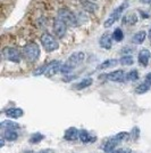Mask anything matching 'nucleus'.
Masks as SVG:
<instances>
[{
  "instance_id": "1",
  "label": "nucleus",
  "mask_w": 151,
  "mask_h": 153,
  "mask_svg": "<svg viewBox=\"0 0 151 153\" xmlns=\"http://www.w3.org/2000/svg\"><path fill=\"white\" fill-rule=\"evenodd\" d=\"M85 58V54L83 51H75L73 53L65 63L62 65V69H60V72L63 74H68L72 71L74 70L75 68H77L80 64L82 63Z\"/></svg>"
},
{
  "instance_id": "33",
  "label": "nucleus",
  "mask_w": 151,
  "mask_h": 153,
  "mask_svg": "<svg viewBox=\"0 0 151 153\" xmlns=\"http://www.w3.org/2000/svg\"><path fill=\"white\" fill-rule=\"evenodd\" d=\"M139 13H140V15L142 16V19H149V16H150L149 14H148V13H144L143 10H139Z\"/></svg>"
},
{
  "instance_id": "9",
  "label": "nucleus",
  "mask_w": 151,
  "mask_h": 153,
  "mask_svg": "<svg viewBox=\"0 0 151 153\" xmlns=\"http://www.w3.org/2000/svg\"><path fill=\"white\" fill-rule=\"evenodd\" d=\"M99 45L103 49L109 51L113 47V34L110 33H103L99 39Z\"/></svg>"
},
{
  "instance_id": "36",
  "label": "nucleus",
  "mask_w": 151,
  "mask_h": 153,
  "mask_svg": "<svg viewBox=\"0 0 151 153\" xmlns=\"http://www.w3.org/2000/svg\"><path fill=\"white\" fill-rule=\"evenodd\" d=\"M148 38L151 39V27H150V30H149V32H148Z\"/></svg>"
},
{
  "instance_id": "11",
  "label": "nucleus",
  "mask_w": 151,
  "mask_h": 153,
  "mask_svg": "<svg viewBox=\"0 0 151 153\" xmlns=\"http://www.w3.org/2000/svg\"><path fill=\"white\" fill-rule=\"evenodd\" d=\"M139 21V16L136 13L131 12V13L125 14L123 17H122V22L124 25H135Z\"/></svg>"
},
{
  "instance_id": "29",
  "label": "nucleus",
  "mask_w": 151,
  "mask_h": 153,
  "mask_svg": "<svg viewBox=\"0 0 151 153\" xmlns=\"http://www.w3.org/2000/svg\"><path fill=\"white\" fill-rule=\"evenodd\" d=\"M45 69H47V64H43V65H41L39 69H37L35 71H33V76H40V74H44V72H45Z\"/></svg>"
},
{
  "instance_id": "10",
  "label": "nucleus",
  "mask_w": 151,
  "mask_h": 153,
  "mask_svg": "<svg viewBox=\"0 0 151 153\" xmlns=\"http://www.w3.org/2000/svg\"><path fill=\"white\" fill-rule=\"evenodd\" d=\"M107 79L110 80V81H114V82H123L125 80V72L123 70H117V71H113L110 73H108Z\"/></svg>"
},
{
  "instance_id": "6",
  "label": "nucleus",
  "mask_w": 151,
  "mask_h": 153,
  "mask_svg": "<svg viewBox=\"0 0 151 153\" xmlns=\"http://www.w3.org/2000/svg\"><path fill=\"white\" fill-rule=\"evenodd\" d=\"M2 56L4 58H6L7 61L13 62V63H19L21 58H22L21 53L14 47H5L2 49Z\"/></svg>"
},
{
  "instance_id": "16",
  "label": "nucleus",
  "mask_w": 151,
  "mask_h": 153,
  "mask_svg": "<svg viewBox=\"0 0 151 153\" xmlns=\"http://www.w3.org/2000/svg\"><path fill=\"white\" fill-rule=\"evenodd\" d=\"M119 143H120V142L117 140L115 136H114V137H111V138H110L109 140H107V143L103 145V150H105V152L110 153L113 150H115V149H116V146H117Z\"/></svg>"
},
{
  "instance_id": "35",
  "label": "nucleus",
  "mask_w": 151,
  "mask_h": 153,
  "mask_svg": "<svg viewBox=\"0 0 151 153\" xmlns=\"http://www.w3.org/2000/svg\"><path fill=\"white\" fill-rule=\"evenodd\" d=\"M132 51V49L131 48H127V47H125L123 51H122V53H127V55H130V53Z\"/></svg>"
},
{
  "instance_id": "18",
  "label": "nucleus",
  "mask_w": 151,
  "mask_h": 153,
  "mask_svg": "<svg viewBox=\"0 0 151 153\" xmlns=\"http://www.w3.org/2000/svg\"><path fill=\"white\" fill-rule=\"evenodd\" d=\"M78 138L81 140V142L83 143H92V142H95V137L93 136H91V134L86 131V130H80V133H78Z\"/></svg>"
},
{
  "instance_id": "38",
  "label": "nucleus",
  "mask_w": 151,
  "mask_h": 153,
  "mask_svg": "<svg viewBox=\"0 0 151 153\" xmlns=\"http://www.w3.org/2000/svg\"><path fill=\"white\" fill-rule=\"evenodd\" d=\"M132 153H133V152H132Z\"/></svg>"
},
{
  "instance_id": "26",
  "label": "nucleus",
  "mask_w": 151,
  "mask_h": 153,
  "mask_svg": "<svg viewBox=\"0 0 151 153\" xmlns=\"http://www.w3.org/2000/svg\"><path fill=\"white\" fill-rule=\"evenodd\" d=\"M119 63L122 65H132L134 63V58L132 55H124L119 58Z\"/></svg>"
},
{
  "instance_id": "8",
  "label": "nucleus",
  "mask_w": 151,
  "mask_h": 153,
  "mask_svg": "<svg viewBox=\"0 0 151 153\" xmlns=\"http://www.w3.org/2000/svg\"><path fill=\"white\" fill-rule=\"evenodd\" d=\"M62 69V62L60 61H52L50 63L47 64V69L44 72V76L50 78V76H55L56 73H58Z\"/></svg>"
},
{
  "instance_id": "14",
  "label": "nucleus",
  "mask_w": 151,
  "mask_h": 153,
  "mask_svg": "<svg viewBox=\"0 0 151 153\" xmlns=\"http://www.w3.org/2000/svg\"><path fill=\"white\" fill-rule=\"evenodd\" d=\"M118 59H116V58H109V59H106V61H103L101 64L98 65V70H106V69H109V68H114V66H116L117 64H118Z\"/></svg>"
},
{
  "instance_id": "34",
  "label": "nucleus",
  "mask_w": 151,
  "mask_h": 153,
  "mask_svg": "<svg viewBox=\"0 0 151 153\" xmlns=\"http://www.w3.org/2000/svg\"><path fill=\"white\" fill-rule=\"evenodd\" d=\"M140 2L143 5H151V0H140Z\"/></svg>"
},
{
  "instance_id": "2",
  "label": "nucleus",
  "mask_w": 151,
  "mask_h": 153,
  "mask_svg": "<svg viewBox=\"0 0 151 153\" xmlns=\"http://www.w3.org/2000/svg\"><path fill=\"white\" fill-rule=\"evenodd\" d=\"M128 5H130V4H128V0H125L123 4H120L118 7H116L113 12H111V14L108 16V19L103 22V27H106V29L111 27L118 19H120L123 13L125 12V9H127Z\"/></svg>"
},
{
  "instance_id": "17",
  "label": "nucleus",
  "mask_w": 151,
  "mask_h": 153,
  "mask_svg": "<svg viewBox=\"0 0 151 153\" xmlns=\"http://www.w3.org/2000/svg\"><path fill=\"white\" fill-rule=\"evenodd\" d=\"M24 114V111L22 108H8L6 111V115L8 118H13V119H17V118H21Z\"/></svg>"
},
{
  "instance_id": "28",
  "label": "nucleus",
  "mask_w": 151,
  "mask_h": 153,
  "mask_svg": "<svg viewBox=\"0 0 151 153\" xmlns=\"http://www.w3.org/2000/svg\"><path fill=\"white\" fill-rule=\"evenodd\" d=\"M130 136H131V135L128 134V133H126V131H122V133H118L117 135H115V137L119 140V142L127 140L128 138H130Z\"/></svg>"
},
{
  "instance_id": "31",
  "label": "nucleus",
  "mask_w": 151,
  "mask_h": 153,
  "mask_svg": "<svg viewBox=\"0 0 151 153\" xmlns=\"http://www.w3.org/2000/svg\"><path fill=\"white\" fill-rule=\"evenodd\" d=\"M144 82H147L148 85H150L151 86V72H149L144 78Z\"/></svg>"
},
{
  "instance_id": "21",
  "label": "nucleus",
  "mask_w": 151,
  "mask_h": 153,
  "mask_svg": "<svg viewBox=\"0 0 151 153\" xmlns=\"http://www.w3.org/2000/svg\"><path fill=\"white\" fill-rule=\"evenodd\" d=\"M4 138L6 140H10V142H13V140H17V137H18V134L16 133V130H13V129H7L4 131Z\"/></svg>"
},
{
  "instance_id": "22",
  "label": "nucleus",
  "mask_w": 151,
  "mask_h": 153,
  "mask_svg": "<svg viewBox=\"0 0 151 153\" xmlns=\"http://www.w3.org/2000/svg\"><path fill=\"white\" fill-rule=\"evenodd\" d=\"M1 128L4 130H7V129H13V130H17L19 129V125L16 123L14 121H10V120H6V121H2L1 122Z\"/></svg>"
},
{
  "instance_id": "37",
  "label": "nucleus",
  "mask_w": 151,
  "mask_h": 153,
  "mask_svg": "<svg viewBox=\"0 0 151 153\" xmlns=\"http://www.w3.org/2000/svg\"><path fill=\"white\" fill-rule=\"evenodd\" d=\"M92 1H97V0H92Z\"/></svg>"
},
{
  "instance_id": "13",
  "label": "nucleus",
  "mask_w": 151,
  "mask_h": 153,
  "mask_svg": "<svg viewBox=\"0 0 151 153\" xmlns=\"http://www.w3.org/2000/svg\"><path fill=\"white\" fill-rule=\"evenodd\" d=\"M78 133H80V130H77L75 127H70L65 131L64 138H65L66 140H69V142L76 140L77 138H78Z\"/></svg>"
},
{
  "instance_id": "30",
  "label": "nucleus",
  "mask_w": 151,
  "mask_h": 153,
  "mask_svg": "<svg viewBox=\"0 0 151 153\" xmlns=\"http://www.w3.org/2000/svg\"><path fill=\"white\" fill-rule=\"evenodd\" d=\"M110 153H132V151L130 149H118V150L115 149Z\"/></svg>"
},
{
  "instance_id": "15",
  "label": "nucleus",
  "mask_w": 151,
  "mask_h": 153,
  "mask_svg": "<svg viewBox=\"0 0 151 153\" xmlns=\"http://www.w3.org/2000/svg\"><path fill=\"white\" fill-rule=\"evenodd\" d=\"M147 36H148V33H147L145 31L136 32V33L132 37V42L134 44V45H141V44L144 42Z\"/></svg>"
},
{
  "instance_id": "12",
  "label": "nucleus",
  "mask_w": 151,
  "mask_h": 153,
  "mask_svg": "<svg viewBox=\"0 0 151 153\" xmlns=\"http://www.w3.org/2000/svg\"><path fill=\"white\" fill-rule=\"evenodd\" d=\"M150 57H151V54L148 49H141V51H139L138 61L142 66H147V65L149 64V59H150Z\"/></svg>"
},
{
  "instance_id": "23",
  "label": "nucleus",
  "mask_w": 151,
  "mask_h": 153,
  "mask_svg": "<svg viewBox=\"0 0 151 153\" xmlns=\"http://www.w3.org/2000/svg\"><path fill=\"white\" fill-rule=\"evenodd\" d=\"M111 34H113V39L117 42L123 41V39H124V32L120 27H116Z\"/></svg>"
},
{
  "instance_id": "5",
  "label": "nucleus",
  "mask_w": 151,
  "mask_h": 153,
  "mask_svg": "<svg viewBox=\"0 0 151 153\" xmlns=\"http://www.w3.org/2000/svg\"><path fill=\"white\" fill-rule=\"evenodd\" d=\"M58 19H60L62 21H64L68 26H75L78 25L77 22V17L75 16V14L73 13L72 10H69L67 8H60L58 10Z\"/></svg>"
},
{
  "instance_id": "7",
  "label": "nucleus",
  "mask_w": 151,
  "mask_h": 153,
  "mask_svg": "<svg viewBox=\"0 0 151 153\" xmlns=\"http://www.w3.org/2000/svg\"><path fill=\"white\" fill-rule=\"evenodd\" d=\"M67 26L68 25L60 19H56L54 21V32H55L57 38L62 39L66 36V33H67Z\"/></svg>"
},
{
  "instance_id": "27",
  "label": "nucleus",
  "mask_w": 151,
  "mask_h": 153,
  "mask_svg": "<svg viewBox=\"0 0 151 153\" xmlns=\"http://www.w3.org/2000/svg\"><path fill=\"white\" fill-rule=\"evenodd\" d=\"M43 138H44V135H42L41 133H34V134L30 137V143H31V144H38V143H40Z\"/></svg>"
},
{
  "instance_id": "25",
  "label": "nucleus",
  "mask_w": 151,
  "mask_h": 153,
  "mask_svg": "<svg viewBox=\"0 0 151 153\" xmlns=\"http://www.w3.org/2000/svg\"><path fill=\"white\" fill-rule=\"evenodd\" d=\"M138 79H139L138 70H131L130 72L126 73L125 80H127V81H136Z\"/></svg>"
},
{
  "instance_id": "24",
  "label": "nucleus",
  "mask_w": 151,
  "mask_h": 153,
  "mask_svg": "<svg viewBox=\"0 0 151 153\" xmlns=\"http://www.w3.org/2000/svg\"><path fill=\"white\" fill-rule=\"evenodd\" d=\"M150 87H151L150 85H148L147 82L140 83L138 87L135 88V93H136V94H140V95H141V94H145L148 90L150 89Z\"/></svg>"
},
{
  "instance_id": "20",
  "label": "nucleus",
  "mask_w": 151,
  "mask_h": 153,
  "mask_svg": "<svg viewBox=\"0 0 151 153\" xmlns=\"http://www.w3.org/2000/svg\"><path fill=\"white\" fill-rule=\"evenodd\" d=\"M82 6L86 12H90V13H93L95 9L98 8V6L95 5L92 0H82Z\"/></svg>"
},
{
  "instance_id": "19",
  "label": "nucleus",
  "mask_w": 151,
  "mask_h": 153,
  "mask_svg": "<svg viewBox=\"0 0 151 153\" xmlns=\"http://www.w3.org/2000/svg\"><path fill=\"white\" fill-rule=\"evenodd\" d=\"M93 82V80H92V78H85V79H83L82 81H80V82H77L74 85V88L77 90H81V89H84V88H88L90 87L91 85Z\"/></svg>"
},
{
  "instance_id": "32",
  "label": "nucleus",
  "mask_w": 151,
  "mask_h": 153,
  "mask_svg": "<svg viewBox=\"0 0 151 153\" xmlns=\"http://www.w3.org/2000/svg\"><path fill=\"white\" fill-rule=\"evenodd\" d=\"M37 153H56L52 149H45V150H41V151H39Z\"/></svg>"
},
{
  "instance_id": "3",
  "label": "nucleus",
  "mask_w": 151,
  "mask_h": 153,
  "mask_svg": "<svg viewBox=\"0 0 151 153\" xmlns=\"http://www.w3.org/2000/svg\"><path fill=\"white\" fill-rule=\"evenodd\" d=\"M23 56L30 63L37 62L40 57V47L37 42H30L23 47Z\"/></svg>"
},
{
  "instance_id": "4",
  "label": "nucleus",
  "mask_w": 151,
  "mask_h": 153,
  "mask_svg": "<svg viewBox=\"0 0 151 153\" xmlns=\"http://www.w3.org/2000/svg\"><path fill=\"white\" fill-rule=\"evenodd\" d=\"M40 41H41V45L43 46L44 51H48V53L55 51L59 48V44H58L57 39L55 38L52 34L48 33V32H45V33H43V34L41 36Z\"/></svg>"
}]
</instances>
